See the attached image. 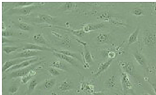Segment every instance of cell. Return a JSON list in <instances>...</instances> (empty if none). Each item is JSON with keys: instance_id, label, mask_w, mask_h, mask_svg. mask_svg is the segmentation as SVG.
I'll return each instance as SVG.
<instances>
[{"instance_id": "44", "label": "cell", "mask_w": 156, "mask_h": 95, "mask_svg": "<svg viewBox=\"0 0 156 95\" xmlns=\"http://www.w3.org/2000/svg\"><path fill=\"white\" fill-rule=\"evenodd\" d=\"M6 30V26L4 22L3 21L2 22V30Z\"/></svg>"}, {"instance_id": "43", "label": "cell", "mask_w": 156, "mask_h": 95, "mask_svg": "<svg viewBox=\"0 0 156 95\" xmlns=\"http://www.w3.org/2000/svg\"><path fill=\"white\" fill-rule=\"evenodd\" d=\"M92 94L93 95H105L104 93L102 91H94Z\"/></svg>"}, {"instance_id": "31", "label": "cell", "mask_w": 156, "mask_h": 95, "mask_svg": "<svg viewBox=\"0 0 156 95\" xmlns=\"http://www.w3.org/2000/svg\"><path fill=\"white\" fill-rule=\"evenodd\" d=\"M35 2H12L13 7L12 8L24 7L33 5Z\"/></svg>"}, {"instance_id": "30", "label": "cell", "mask_w": 156, "mask_h": 95, "mask_svg": "<svg viewBox=\"0 0 156 95\" xmlns=\"http://www.w3.org/2000/svg\"><path fill=\"white\" fill-rule=\"evenodd\" d=\"M116 82V78L115 75H112L106 80L105 85L108 88H112L115 86Z\"/></svg>"}, {"instance_id": "16", "label": "cell", "mask_w": 156, "mask_h": 95, "mask_svg": "<svg viewBox=\"0 0 156 95\" xmlns=\"http://www.w3.org/2000/svg\"><path fill=\"white\" fill-rule=\"evenodd\" d=\"M73 87V82L68 79L62 81L58 87L59 90L62 92H66L72 90Z\"/></svg>"}, {"instance_id": "8", "label": "cell", "mask_w": 156, "mask_h": 95, "mask_svg": "<svg viewBox=\"0 0 156 95\" xmlns=\"http://www.w3.org/2000/svg\"><path fill=\"white\" fill-rule=\"evenodd\" d=\"M35 57H36L29 58H18L11 59L6 61L3 64L2 67V72H5L9 68L20 63L22 62Z\"/></svg>"}, {"instance_id": "21", "label": "cell", "mask_w": 156, "mask_h": 95, "mask_svg": "<svg viewBox=\"0 0 156 95\" xmlns=\"http://www.w3.org/2000/svg\"><path fill=\"white\" fill-rule=\"evenodd\" d=\"M33 40L35 43L48 45V42L42 33H37L34 34L32 37Z\"/></svg>"}, {"instance_id": "2", "label": "cell", "mask_w": 156, "mask_h": 95, "mask_svg": "<svg viewBox=\"0 0 156 95\" xmlns=\"http://www.w3.org/2000/svg\"><path fill=\"white\" fill-rule=\"evenodd\" d=\"M40 6L32 5L30 6L16 8H12L8 10L6 12L8 15L18 14L22 15H28L36 8L40 7Z\"/></svg>"}, {"instance_id": "33", "label": "cell", "mask_w": 156, "mask_h": 95, "mask_svg": "<svg viewBox=\"0 0 156 95\" xmlns=\"http://www.w3.org/2000/svg\"><path fill=\"white\" fill-rule=\"evenodd\" d=\"M18 26L20 30L23 31H30L33 30V27L26 22H20Z\"/></svg>"}, {"instance_id": "12", "label": "cell", "mask_w": 156, "mask_h": 95, "mask_svg": "<svg viewBox=\"0 0 156 95\" xmlns=\"http://www.w3.org/2000/svg\"><path fill=\"white\" fill-rule=\"evenodd\" d=\"M53 55L56 58L65 61L71 65L76 67L78 66V64L76 59L63 54L56 52L53 51Z\"/></svg>"}, {"instance_id": "29", "label": "cell", "mask_w": 156, "mask_h": 95, "mask_svg": "<svg viewBox=\"0 0 156 95\" xmlns=\"http://www.w3.org/2000/svg\"><path fill=\"white\" fill-rule=\"evenodd\" d=\"M112 15L108 11H105L100 13L97 16L98 19L104 21H109Z\"/></svg>"}, {"instance_id": "10", "label": "cell", "mask_w": 156, "mask_h": 95, "mask_svg": "<svg viewBox=\"0 0 156 95\" xmlns=\"http://www.w3.org/2000/svg\"><path fill=\"white\" fill-rule=\"evenodd\" d=\"M41 51L30 50H25L16 54L11 59L18 58H29L36 56Z\"/></svg>"}, {"instance_id": "22", "label": "cell", "mask_w": 156, "mask_h": 95, "mask_svg": "<svg viewBox=\"0 0 156 95\" xmlns=\"http://www.w3.org/2000/svg\"><path fill=\"white\" fill-rule=\"evenodd\" d=\"M76 7V3L75 2H66L61 5L60 9L62 11H70L75 9Z\"/></svg>"}, {"instance_id": "6", "label": "cell", "mask_w": 156, "mask_h": 95, "mask_svg": "<svg viewBox=\"0 0 156 95\" xmlns=\"http://www.w3.org/2000/svg\"><path fill=\"white\" fill-rule=\"evenodd\" d=\"M33 21L35 23H46L51 26L56 22V18L48 14H39Z\"/></svg>"}, {"instance_id": "19", "label": "cell", "mask_w": 156, "mask_h": 95, "mask_svg": "<svg viewBox=\"0 0 156 95\" xmlns=\"http://www.w3.org/2000/svg\"><path fill=\"white\" fill-rule=\"evenodd\" d=\"M49 66L63 71H66L68 70V68L66 65L60 59L52 62L50 63Z\"/></svg>"}, {"instance_id": "41", "label": "cell", "mask_w": 156, "mask_h": 95, "mask_svg": "<svg viewBox=\"0 0 156 95\" xmlns=\"http://www.w3.org/2000/svg\"><path fill=\"white\" fill-rule=\"evenodd\" d=\"M108 55L109 59H115L117 56V54L114 51H110L108 53Z\"/></svg>"}, {"instance_id": "36", "label": "cell", "mask_w": 156, "mask_h": 95, "mask_svg": "<svg viewBox=\"0 0 156 95\" xmlns=\"http://www.w3.org/2000/svg\"><path fill=\"white\" fill-rule=\"evenodd\" d=\"M47 70L48 72L53 76H57L60 74V72L57 70V69L52 67L50 66L47 69Z\"/></svg>"}, {"instance_id": "46", "label": "cell", "mask_w": 156, "mask_h": 95, "mask_svg": "<svg viewBox=\"0 0 156 95\" xmlns=\"http://www.w3.org/2000/svg\"><path fill=\"white\" fill-rule=\"evenodd\" d=\"M142 95H151L148 93H144Z\"/></svg>"}, {"instance_id": "1", "label": "cell", "mask_w": 156, "mask_h": 95, "mask_svg": "<svg viewBox=\"0 0 156 95\" xmlns=\"http://www.w3.org/2000/svg\"><path fill=\"white\" fill-rule=\"evenodd\" d=\"M43 62V61L38 62L27 67L12 71L10 72L8 77L10 79L21 78L27 75L31 70L37 67Z\"/></svg>"}, {"instance_id": "18", "label": "cell", "mask_w": 156, "mask_h": 95, "mask_svg": "<svg viewBox=\"0 0 156 95\" xmlns=\"http://www.w3.org/2000/svg\"><path fill=\"white\" fill-rule=\"evenodd\" d=\"M54 27L56 28L68 31L73 35L78 37H83L86 34V33L82 29H80L74 30L57 26H54Z\"/></svg>"}, {"instance_id": "17", "label": "cell", "mask_w": 156, "mask_h": 95, "mask_svg": "<svg viewBox=\"0 0 156 95\" xmlns=\"http://www.w3.org/2000/svg\"><path fill=\"white\" fill-rule=\"evenodd\" d=\"M114 59H109L106 61L101 63L99 65L97 71L94 76H97L106 70L110 66Z\"/></svg>"}, {"instance_id": "45", "label": "cell", "mask_w": 156, "mask_h": 95, "mask_svg": "<svg viewBox=\"0 0 156 95\" xmlns=\"http://www.w3.org/2000/svg\"><path fill=\"white\" fill-rule=\"evenodd\" d=\"M51 95H58L55 92H53L51 93Z\"/></svg>"}, {"instance_id": "38", "label": "cell", "mask_w": 156, "mask_h": 95, "mask_svg": "<svg viewBox=\"0 0 156 95\" xmlns=\"http://www.w3.org/2000/svg\"><path fill=\"white\" fill-rule=\"evenodd\" d=\"M151 4V14L152 15L156 16V2H152Z\"/></svg>"}, {"instance_id": "26", "label": "cell", "mask_w": 156, "mask_h": 95, "mask_svg": "<svg viewBox=\"0 0 156 95\" xmlns=\"http://www.w3.org/2000/svg\"><path fill=\"white\" fill-rule=\"evenodd\" d=\"M129 12L132 15L136 16H141L145 15L144 10L142 8L139 6H136L132 8Z\"/></svg>"}, {"instance_id": "40", "label": "cell", "mask_w": 156, "mask_h": 95, "mask_svg": "<svg viewBox=\"0 0 156 95\" xmlns=\"http://www.w3.org/2000/svg\"><path fill=\"white\" fill-rule=\"evenodd\" d=\"M17 41L16 40H12L8 39L6 37H2V43L3 44L5 43H12Z\"/></svg>"}, {"instance_id": "25", "label": "cell", "mask_w": 156, "mask_h": 95, "mask_svg": "<svg viewBox=\"0 0 156 95\" xmlns=\"http://www.w3.org/2000/svg\"><path fill=\"white\" fill-rule=\"evenodd\" d=\"M97 41L101 44L108 43L110 42V37L108 34L101 33H99L96 37Z\"/></svg>"}, {"instance_id": "32", "label": "cell", "mask_w": 156, "mask_h": 95, "mask_svg": "<svg viewBox=\"0 0 156 95\" xmlns=\"http://www.w3.org/2000/svg\"><path fill=\"white\" fill-rule=\"evenodd\" d=\"M61 44L63 47L67 48L70 47L71 41L69 35H66L61 40Z\"/></svg>"}, {"instance_id": "24", "label": "cell", "mask_w": 156, "mask_h": 95, "mask_svg": "<svg viewBox=\"0 0 156 95\" xmlns=\"http://www.w3.org/2000/svg\"><path fill=\"white\" fill-rule=\"evenodd\" d=\"M37 74L34 69L31 70L27 75L20 78V82L23 84H25L29 82Z\"/></svg>"}, {"instance_id": "34", "label": "cell", "mask_w": 156, "mask_h": 95, "mask_svg": "<svg viewBox=\"0 0 156 95\" xmlns=\"http://www.w3.org/2000/svg\"><path fill=\"white\" fill-rule=\"evenodd\" d=\"M38 84V83L36 79H33L30 82L28 85V90L31 93L35 88Z\"/></svg>"}, {"instance_id": "7", "label": "cell", "mask_w": 156, "mask_h": 95, "mask_svg": "<svg viewBox=\"0 0 156 95\" xmlns=\"http://www.w3.org/2000/svg\"><path fill=\"white\" fill-rule=\"evenodd\" d=\"M121 82L123 95H126L128 92L132 90L133 88V85L129 76L124 72L122 73L121 77Z\"/></svg>"}, {"instance_id": "14", "label": "cell", "mask_w": 156, "mask_h": 95, "mask_svg": "<svg viewBox=\"0 0 156 95\" xmlns=\"http://www.w3.org/2000/svg\"><path fill=\"white\" fill-rule=\"evenodd\" d=\"M53 51L71 57L76 60H78L83 64V60L82 55L80 54L70 51L67 50H59L53 49Z\"/></svg>"}, {"instance_id": "47", "label": "cell", "mask_w": 156, "mask_h": 95, "mask_svg": "<svg viewBox=\"0 0 156 95\" xmlns=\"http://www.w3.org/2000/svg\"><path fill=\"white\" fill-rule=\"evenodd\" d=\"M154 69L156 72V65L154 67Z\"/></svg>"}, {"instance_id": "15", "label": "cell", "mask_w": 156, "mask_h": 95, "mask_svg": "<svg viewBox=\"0 0 156 95\" xmlns=\"http://www.w3.org/2000/svg\"><path fill=\"white\" fill-rule=\"evenodd\" d=\"M133 56L136 62L142 67L148 70L146 60L144 56L138 50L133 53Z\"/></svg>"}, {"instance_id": "39", "label": "cell", "mask_w": 156, "mask_h": 95, "mask_svg": "<svg viewBox=\"0 0 156 95\" xmlns=\"http://www.w3.org/2000/svg\"><path fill=\"white\" fill-rule=\"evenodd\" d=\"M147 81L152 87L155 95H156V83H153L148 79H147Z\"/></svg>"}, {"instance_id": "23", "label": "cell", "mask_w": 156, "mask_h": 95, "mask_svg": "<svg viewBox=\"0 0 156 95\" xmlns=\"http://www.w3.org/2000/svg\"><path fill=\"white\" fill-rule=\"evenodd\" d=\"M80 89L83 91L92 93L94 91V86L88 82H83L81 84Z\"/></svg>"}, {"instance_id": "20", "label": "cell", "mask_w": 156, "mask_h": 95, "mask_svg": "<svg viewBox=\"0 0 156 95\" xmlns=\"http://www.w3.org/2000/svg\"><path fill=\"white\" fill-rule=\"evenodd\" d=\"M140 27L138 26L129 36L127 41V45L129 46L138 41Z\"/></svg>"}, {"instance_id": "28", "label": "cell", "mask_w": 156, "mask_h": 95, "mask_svg": "<svg viewBox=\"0 0 156 95\" xmlns=\"http://www.w3.org/2000/svg\"><path fill=\"white\" fill-rule=\"evenodd\" d=\"M21 47L20 46H2V50L6 54H9L15 52Z\"/></svg>"}, {"instance_id": "35", "label": "cell", "mask_w": 156, "mask_h": 95, "mask_svg": "<svg viewBox=\"0 0 156 95\" xmlns=\"http://www.w3.org/2000/svg\"><path fill=\"white\" fill-rule=\"evenodd\" d=\"M20 87V85L18 84H13L9 87L8 91L10 93L14 94L17 92Z\"/></svg>"}, {"instance_id": "27", "label": "cell", "mask_w": 156, "mask_h": 95, "mask_svg": "<svg viewBox=\"0 0 156 95\" xmlns=\"http://www.w3.org/2000/svg\"><path fill=\"white\" fill-rule=\"evenodd\" d=\"M55 78H50L46 79L44 83V87L46 90H50L53 88L56 83Z\"/></svg>"}, {"instance_id": "4", "label": "cell", "mask_w": 156, "mask_h": 95, "mask_svg": "<svg viewBox=\"0 0 156 95\" xmlns=\"http://www.w3.org/2000/svg\"><path fill=\"white\" fill-rule=\"evenodd\" d=\"M144 44L148 47H153L156 44V33L148 29H144L142 33Z\"/></svg>"}, {"instance_id": "13", "label": "cell", "mask_w": 156, "mask_h": 95, "mask_svg": "<svg viewBox=\"0 0 156 95\" xmlns=\"http://www.w3.org/2000/svg\"><path fill=\"white\" fill-rule=\"evenodd\" d=\"M22 50H30L39 51H47L51 52L53 51V49L50 48L40 46L37 44L28 43L25 44L22 47Z\"/></svg>"}, {"instance_id": "9", "label": "cell", "mask_w": 156, "mask_h": 95, "mask_svg": "<svg viewBox=\"0 0 156 95\" xmlns=\"http://www.w3.org/2000/svg\"><path fill=\"white\" fill-rule=\"evenodd\" d=\"M41 58L38 57H36L34 58L24 61L20 63L13 66L8 69L5 72H11L14 70L27 67L30 65L38 62Z\"/></svg>"}, {"instance_id": "3", "label": "cell", "mask_w": 156, "mask_h": 95, "mask_svg": "<svg viewBox=\"0 0 156 95\" xmlns=\"http://www.w3.org/2000/svg\"><path fill=\"white\" fill-rule=\"evenodd\" d=\"M76 40L83 47L84 52H81L80 54L82 56L83 65L85 67L88 68L93 61V58L90 52L87 48V44L86 42L78 39H76Z\"/></svg>"}, {"instance_id": "37", "label": "cell", "mask_w": 156, "mask_h": 95, "mask_svg": "<svg viewBox=\"0 0 156 95\" xmlns=\"http://www.w3.org/2000/svg\"><path fill=\"white\" fill-rule=\"evenodd\" d=\"M13 32L8 30H2V36L4 37H7L13 36Z\"/></svg>"}, {"instance_id": "5", "label": "cell", "mask_w": 156, "mask_h": 95, "mask_svg": "<svg viewBox=\"0 0 156 95\" xmlns=\"http://www.w3.org/2000/svg\"><path fill=\"white\" fill-rule=\"evenodd\" d=\"M118 65L124 72L129 76L135 75V69L133 62L130 61L119 60L118 62Z\"/></svg>"}, {"instance_id": "11", "label": "cell", "mask_w": 156, "mask_h": 95, "mask_svg": "<svg viewBox=\"0 0 156 95\" xmlns=\"http://www.w3.org/2000/svg\"><path fill=\"white\" fill-rule=\"evenodd\" d=\"M105 24L103 22L87 23L82 25V29L86 33L93 31L99 30L103 28Z\"/></svg>"}, {"instance_id": "48", "label": "cell", "mask_w": 156, "mask_h": 95, "mask_svg": "<svg viewBox=\"0 0 156 95\" xmlns=\"http://www.w3.org/2000/svg\"></svg>"}, {"instance_id": "42", "label": "cell", "mask_w": 156, "mask_h": 95, "mask_svg": "<svg viewBox=\"0 0 156 95\" xmlns=\"http://www.w3.org/2000/svg\"><path fill=\"white\" fill-rule=\"evenodd\" d=\"M51 33L52 35L61 40L62 39L63 37L61 34L54 31L51 32Z\"/></svg>"}]
</instances>
